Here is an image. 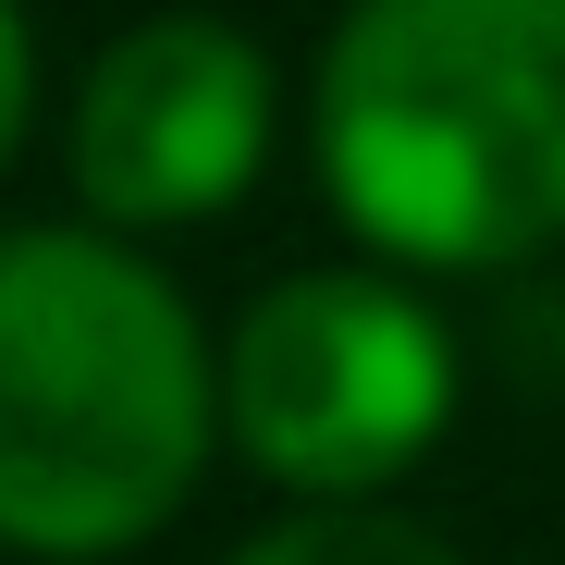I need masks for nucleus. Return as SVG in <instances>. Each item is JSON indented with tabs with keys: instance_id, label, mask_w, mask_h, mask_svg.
I'll list each match as a JSON object with an SVG mask.
<instances>
[{
	"instance_id": "f257e3e1",
	"label": "nucleus",
	"mask_w": 565,
	"mask_h": 565,
	"mask_svg": "<svg viewBox=\"0 0 565 565\" xmlns=\"http://www.w3.org/2000/svg\"><path fill=\"white\" fill-rule=\"evenodd\" d=\"M320 184L418 270L565 234V0H356L320 62Z\"/></svg>"
},
{
	"instance_id": "f03ea898",
	"label": "nucleus",
	"mask_w": 565,
	"mask_h": 565,
	"mask_svg": "<svg viewBox=\"0 0 565 565\" xmlns=\"http://www.w3.org/2000/svg\"><path fill=\"white\" fill-rule=\"evenodd\" d=\"M210 455V356L160 270L99 234L0 246V541L124 553Z\"/></svg>"
},
{
	"instance_id": "7ed1b4c3",
	"label": "nucleus",
	"mask_w": 565,
	"mask_h": 565,
	"mask_svg": "<svg viewBox=\"0 0 565 565\" xmlns=\"http://www.w3.org/2000/svg\"><path fill=\"white\" fill-rule=\"evenodd\" d=\"M234 443L296 492H382L455 418V344L382 270H296L270 282L222 369Z\"/></svg>"
},
{
	"instance_id": "20e7f679",
	"label": "nucleus",
	"mask_w": 565,
	"mask_h": 565,
	"mask_svg": "<svg viewBox=\"0 0 565 565\" xmlns=\"http://www.w3.org/2000/svg\"><path fill=\"white\" fill-rule=\"evenodd\" d=\"M258 148H270V62L258 38L198 13L111 38L74 99V184L111 222H210L258 184Z\"/></svg>"
},
{
	"instance_id": "39448f33",
	"label": "nucleus",
	"mask_w": 565,
	"mask_h": 565,
	"mask_svg": "<svg viewBox=\"0 0 565 565\" xmlns=\"http://www.w3.org/2000/svg\"><path fill=\"white\" fill-rule=\"evenodd\" d=\"M234 565H455L430 529H406V516H369V504H332V516H296V529H270V541H246Z\"/></svg>"
},
{
	"instance_id": "423d86ee",
	"label": "nucleus",
	"mask_w": 565,
	"mask_h": 565,
	"mask_svg": "<svg viewBox=\"0 0 565 565\" xmlns=\"http://www.w3.org/2000/svg\"><path fill=\"white\" fill-rule=\"evenodd\" d=\"M13 136H25V13L0 0V160H13Z\"/></svg>"
}]
</instances>
